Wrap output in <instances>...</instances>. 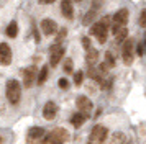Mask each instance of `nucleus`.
<instances>
[{
    "label": "nucleus",
    "instance_id": "nucleus-1",
    "mask_svg": "<svg viewBox=\"0 0 146 144\" xmlns=\"http://www.w3.org/2000/svg\"><path fill=\"white\" fill-rule=\"evenodd\" d=\"M128 18H130V13L126 8H120L113 13L112 17V33L115 36V41L117 43H123L126 38H128V28H126V23H128Z\"/></svg>",
    "mask_w": 146,
    "mask_h": 144
},
{
    "label": "nucleus",
    "instance_id": "nucleus-2",
    "mask_svg": "<svg viewBox=\"0 0 146 144\" xmlns=\"http://www.w3.org/2000/svg\"><path fill=\"white\" fill-rule=\"evenodd\" d=\"M90 34L97 38L100 44H105L107 43V36H108V30H112V18L110 17H104V18L90 25Z\"/></svg>",
    "mask_w": 146,
    "mask_h": 144
},
{
    "label": "nucleus",
    "instance_id": "nucleus-3",
    "mask_svg": "<svg viewBox=\"0 0 146 144\" xmlns=\"http://www.w3.org/2000/svg\"><path fill=\"white\" fill-rule=\"evenodd\" d=\"M5 93H7V100L10 102V105H18L21 98V85L17 79H10L7 80L5 85Z\"/></svg>",
    "mask_w": 146,
    "mask_h": 144
},
{
    "label": "nucleus",
    "instance_id": "nucleus-4",
    "mask_svg": "<svg viewBox=\"0 0 146 144\" xmlns=\"http://www.w3.org/2000/svg\"><path fill=\"white\" fill-rule=\"evenodd\" d=\"M48 144H66L69 141V133L64 128H54L46 134Z\"/></svg>",
    "mask_w": 146,
    "mask_h": 144
},
{
    "label": "nucleus",
    "instance_id": "nucleus-5",
    "mask_svg": "<svg viewBox=\"0 0 146 144\" xmlns=\"http://www.w3.org/2000/svg\"><path fill=\"white\" fill-rule=\"evenodd\" d=\"M121 59L126 65H131L133 61H135V41L131 38H126L123 43H121Z\"/></svg>",
    "mask_w": 146,
    "mask_h": 144
},
{
    "label": "nucleus",
    "instance_id": "nucleus-6",
    "mask_svg": "<svg viewBox=\"0 0 146 144\" xmlns=\"http://www.w3.org/2000/svg\"><path fill=\"white\" fill-rule=\"evenodd\" d=\"M108 137V129L102 124H95L90 131V137H89V144H104L105 139Z\"/></svg>",
    "mask_w": 146,
    "mask_h": 144
},
{
    "label": "nucleus",
    "instance_id": "nucleus-7",
    "mask_svg": "<svg viewBox=\"0 0 146 144\" xmlns=\"http://www.w3.org/2000/svg\"><path fill=\"white\" fill-rule=\"evenodd\" d=\"M46 131L43 129L41 126H33L28 129V134H27V141L28 144H44L46 141Z\"/></svg>",
    "mask_w": 146,
    "mask_h": 144
},
{
    "label": "nucleus",
    "instance_id": "nucleus-8",
    "mask_svg": "<svg viewBox=\"0 0 146 144\" xmlns=\"http://www.w3.org/2000/svg\"><path fill=\"white\" fill-rule=\"evenodd\" d=\"M64 52H66V49H64V46L61 43L51 44V48H49V64L53 67H56L61 62V59L64 57Z\"/></svg>",
    "mask_w": 146,
    "mask_h": 144
},
{
    "label": "nucleus",
    "instance_id": "nucleus-9",
    "mask_svg": "<svg viewBox=\"0 0 146 144\" xmlns=\"http://www.w3.org/2000/svg\"><path fill=\"white\" fill-rule=\"evenodd\" d=\"M76 106H77V110H79L80 113H84L87 118L92 115L94 103H92V100L89 97H86V95H79V97L76 98Z\"/></svg>",
    "mask_w": 146,
    "mask_h": 144
},
{
    "label": "nucleus",
    "instance_id": "nucleus-10",
    "mask_svg": "<svg viewBox=\"0 0 146 144\" xmlns=\"http://www.w3.org/2000/svg\"><path fill=\"white\" fill-rule=\"evenodd\" d=\"M21 75H23V87H25V89L33 87V84L36 82V79H38L36 67H35V65H30L27 69H23V71H21Z\"/></svg>",
    "mask_w": 146,
    "mask_h": 144
},
{
    "label": "nucleus",
    "instance_id": "nucleus-11",
    "mask_svg": "<svg viewBox=\"0 0 146 144\" xmlns=\"http://www.w3.org/2000/svg\"><path fill=\"white\" fill-rule=\"evenodd\" d=\"M12 48L7 43H0V64L2 65H10L12 62Z\"/></svg>",
    "mask_w": 146,
    "mask_h": 144
},
{
    "label": "nucleus",
    "instance_id": "nucleus-12",
    "mask_svg": "<svg viewBox=\"0 0 146 144\" xmlns=\"http://www.w3.org/2000/svg\"><path fill=\"white\" fill-rule=\"evenodd\" d=\"M40 28H41V31H43V34L51 36V34H54V33L58 31V23L51 18H44V20H41Z\"/></svg>",
    "mask_w": 146,
    "mask_h": 144
},
{
    "label": "nucleus",
    "instance_id": "nucleus-13",
    "mask_svg": "<svg viewBox=\"0 0 146 144\" xmlns=\"http://www.w3.org/2000/svg\"><path fill=\"white\" fill-rule=\"evenodd\" d=\"M58 115V105L54 102H46L44 106H43V118L48 120V121H53Z\"/></svg>",
    "mask_w": 146,
    "mask_h": 144
},
{
    "label": "nucleus",
    "instance_id": "nucleus-14",
    "mask_svg": "<svg viewBox=\"0 0 146 144\" xmlns=\"http://www.w3.org/2000/svg\"><path fill=\"white\" fill-rule=\"evenodd\" d=\"M61 13L67 20L74 18V0H61Z\"/></svg>",
    "mask_w": 146,
    "mask_h": 144
},
{
    "label": "nucleus",
    "instance_id": "nucleus-15",
    "mask_svg": "<svg viewBox=\"0 0 146 144\" xmlns=\"http://www.w3.org/2000/svg\"><path fill=\"white\" fill-rule=\"evenodd\" d=\"M97 61H99V51L95 48H89L86 51V62L89 65H95Z\"/></svg>",
    "mask_w": 146,
    "mask_h": 144
},
{
    "label": "nucleus",
    "instance_id": "nucleus-16",
    "mask_svg": "<svg viewBox=\"0 0 146 144\" xmlns=\"http://www.w3.org/2000/svg\"><path fill=\"white\" fill-rule=\"evenodd\" d=\"M87 116L84 115V113H80V111H77V113H74L72 116H71V123H72L74 128H80L82 124L86 123Z\"/></svg>",
    "mask_w": 146,
    "mask_h": 144
},
{
    "label": "nucleus",
    "instance_id": "nucleus-17",
    "mask_svg": "<svg viewBox=\"0 0 146 144\" xmlns=\"http://www.w3.org/2000/svg\"><path fill=\"white\" fill-rule=\"evenodd\" d=\"M95 18H97V8H90V10L86 13V17L82 18V23H84L86 26L94 25V20Z\"/></svg>",
    "mask_w": 146,
    "mask_h": 144
},
{
    "label": "nucleus",
    "instance_id": "nucleus-18",
    "mask_svg": "<svg viewBox=\"0 0 146 144\" xmlns=\"http://www.w3.org/2000/svg\"><path fill=\"white\" fill-rule=\"evenodd\" d=\"M48 74H49V65H43L40 69V72H38V79H36V84L38 85H43L44 82H46L48 79Z\"/></svg>",
    "mask_w": 146,
    "mask_h": 144
},
{
    "label": "nucleus",
    "instance_id": "nucleus-19",
    "mask_svg": "<svg viewBox=\"0 0 146 144\" xmlns=\"http://www.w3.org/2000/svg\"><path fill=\"white\" fill-rule=\"evenodd\" d=\"M17 34H18V23H17V21H10L8 26H7V36L17 38Z\"/></svg>",
    "mask_w": 146,
    "mask_h": 144
},
{
    "label": "nucleus",
    "instance_id": "nucleus-20",
    "mask_svg": "<svg viewBox=\"0 0 146 144\" xmlns=\"http://www.w3.org/2000/svg\"><path fill=\"white\" fill-rule=\"evenodd\" d=\"M104 64H105L107 69H112L115 67V57H113V54L110 51L105 52V57H104Z\"/></svg>",
    "mask_w": 146,
    "mask_h": 144
},
{
    "label": "nucleus",
    "instance_id": "nucleus-21",
    "mask_svg": "<svg viewBox=\"0 0 146 144\" xmlns=\"http://www.w3.org/2000/svg\"><path fill=\"white\" fill-rule=\"evenodd\" d=\"M82 82H84V72L82 71H77L74 72V85H82Z\"/></svg>",
    "mask_w": 146,
    "mask_h": 144
},
{
    "label": "nucleus",
    "instance_id": "nucleus-22",
    "mask_svg": "<svg viewBox=\"0 0 146 144\" xmlns=\"http://www.w3.org/2000/svg\"><path fill=\"white\" fill-rule=\"evenodd\" d=\"M62 69H64V72H66V74H71V72L74 71L72 59H66V61H64V64H62Z\"/></svg>",
    "mask_w": 146,
    "mask_h": 144
},
{
    "label": "nucleus",
    "instance_id": "nucleus-23",
    "mask_svg": "<svg viewBox=\"0 0 146 144\" xmlns=\"http://www.w3.org/2000/svg\"><path fill=\"white\" fill-rule=\"evenodd\" d=\"M138 25L141 28H146V8H143L139 12V18H138Z\"/></svg>",
    "mask_w": 146,
    "mask_h": 144
},
{
    "label": "nucleus",
    "instance_id": "nucleus-24",
    "mask_svg": "<svg viewBox=\"0 0 146 144\" xmlns=\"http://www.w3.org/2000/svg\"><path fill=\"white\" fill-rule=\"evenodd\" d=\"M66 34H67V30L66 28H61L59 33H58V38H56V43H61L62 44V39L66 38Z\"/></svg>",
    "mask_w": 146,
    "mask_h": 144
},
{
    "label": "nucleus",
    "instance_id": "nucleus-25",
    "mask_svg": "<svg viewBox=\"0 0 146 144\" xmlns=\"http://www.w3.org/2000/svg\"><path fill=\"white\" fill-rule=\"evenodd\" d=\"M82 46H84V49H89V48H92V43H90V39L87 38V36H84V38H82Z\"/></svg>",
    "mask_w": 146,
    "mask_h": 144
},
{
    "label": "nucleus",
    "instance_id": "nucleus-26",
    "mask_svg": "<svg viewBox=\"0 0 146 144\" xmlns=\"http://www.w3.org/2000/svg\"><path fill=\"white\" fill-rule=\"evenodd\" d=\"M58 85H59L61 89H67V87H69V82H67V79H59V82H58Z\"/></svg>",
    "mask_w": 146,
    "mask_h": 144
},
{
    "label": "nucleus",
    "instance_id": "nucleus-27",
    "mask_svg": "<svg viewBox=\"0 0 146 144\" xmlns=\"http://www.w3.org/2000/svg\"><path fill=\"white\" fill-rule=\"evenodd\" d=\"M38 2H40V5H51L56 0H38Z\"/></svg>",
    "mask_w": 146,
    "mask_h": 144
},
{
    "label": "nucleus",
    "instance_id": "nucleus-28",
    "mask_svg": "<svg viewBox=\"0 0 146 144\" xmlns=\"http://www.w3.org/2000/svg\"><path fill=\"white\" fill-rule=\"evenodd\" d=\"M33 36H35V41H36V43H40V33H38L36 28H33Z\"/></svg>",
    "mask_w": 146,
    "mask_h": 144
},
{
    "label": "nucleus",
    "instance_id": "nucleus-29",
    "mask_svg": "<svg viewBox=\"0 0 146 144\" xmlns=\"http://www.w3.org/2000/svg\"><path fill=\"white\" fill-rule=\"evenodd\" d=\"M120 144H131L130 141H123V143H120Z\"/></svg>",
    "mask_w": 146,
    "mask_h": 144
},
{
    "label": "nucleus",
    "instance_id": "nucleus-30",
    "mask_svg": "<svg viewBox=\"0 0 146 144\" xmlns=\"http://www.w3.org/2000/svg\"><path fill=\"white\" fill-rule=\"evenodd\" d=\"M74 2H82V0H74Z\"/></svg>",
    "mask_w": 146,
    "mask_h": 144
},
{
    "label": "nucleus",
    "instance_id": "nucleus-31",
    "mask_svg": "<svg viewBox=\"0 0 146 144\" xmlns=\"http://www.w3.org/2000/svg\"><path fill=\"white\" fill-rule=\"evenodd\" d=\"M0 144H2V137H0Z\"/></svg>",
    "mask_w": 146,
    "mask_h": 144
}]
</instances>
